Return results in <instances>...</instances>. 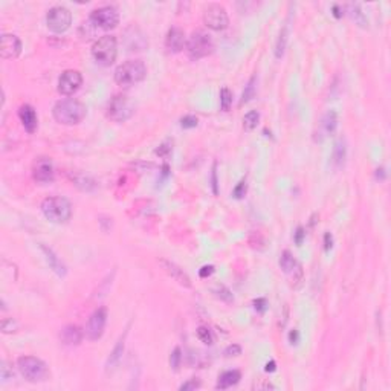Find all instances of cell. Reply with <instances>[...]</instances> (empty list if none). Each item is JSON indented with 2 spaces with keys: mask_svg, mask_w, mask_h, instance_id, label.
Listing matches in <instances>:
<instances>
[{
  "mask_svg": "<svg viewBox=\"0 0 391 391\" xmlns=\"http://www.w3.org/2000/svg\"><path fill=\"white\" fill-rule=\"evenodd\" d=\"M86 106L73 98H67V100H61L58 101L54 109H52V115L54 119L58 124L63 125H76L80 124L84 116H86Z\"/></svg>",
  "mask_w": 391,
  "mask_h": 391,
  "instance_id": "6da1fadb",
  "label": "cell"
},
{
  "mask_svg": "<svg viewBox=\"0 0 391 391\" xmlns=\"http://www.w3.org/2000/svg\"><path fill=\"white\" fill-rule=\"evenodd\" d=\"M147 76V66L141 60H128L119 64L115 70V81L121 88H132L139 84Z\"/></svg>",
  "mask_w": 391,
  "mask_h": 391,
  "instance_id": "7a4b0ae2",
  "label": "cell"
},
{
  "mask_svg": "<svg viewBox=\"0 0 391 391\" xmlns=\"http://www.w3.org/2000/svg\"><path fill=\"white\" fill-rule=\"evenodd\" d=\"M41 212L52 223H66L72 215V205L66 197L52 196L41 202Z\"/></svg>",
  "mask_w": 391,
  "mask_h": 391,
  "instance_id": "3957f363",
  "label": "cell"
},
{
  "mask_svg": "<svg viewBox=\"0 0 391 391\" xmlns=\"http://www.w3.org/2000/svg\"><path fill=\"white\" fill-rule=\"evenodd\" d=\"M185 51H187V55L197 61L200 58H205L208 57L209 54H212L214 51V41L211 38V35L206 32V31H202V29H197L194 31L188 40H187V45H185Z\"/></svg>",
  "mask_w": 391,
  "mask_h": 391,
  "instance_id": "277c9868",
  "label": "cell"
},
{
  "mask_svg": "<svg viewBox=\"0 0 391 391\" xmlns=\"http://www.w3.org/2000/svg\"><path fill=\"white\" fill-rule=\"evenodd\" d=\"M19 371L29 382H45L49 377V368L45 361L35 356H20L17 359Z\"/></svg>",
  "mask_w": 391,
  "mask_h": 391,
  "instance_id": "5b68a950",
  "label": "cell"
},
{
  "mask_svg": "<svg viewBox=\"0 0 391 391\" xmlns=\"http://www.w3.org/2000/svg\"><path fill=\"white\" fill-rule=\"evenodd\" d=\"M118 55V41L113 35L100 37L92 46V57L100 66H110Z\"/></svg>",
  "mask_w": 391,
  "mask_h": 391,
  "instance_id": "8992f818",
  "label": "cell"
},
{
  "mask_svg": "<svg viewBox=\"0 0 391 391\" xmlns=\"http://www.w3.org/2000/svg\"><path fill=\"white\" fill-rule=\"evenodd\" d=\"M133 113H135V104L124 94H118L113 98H110L106 107V116L115 122H124L130 119Z\"/></svg>",
  "mask_w": 391,
  "mask_h": 391,
  "instance_id": "52a82bcc",
  "label": "cell"
},
{
  "mask_svg": "<svg viewBox=\"0 0 391 391\" xmlns=\"http://www.w3.org/2000/svg\"><path fill=\"white\" fill-rule=\"evenodd\" d=\"M46 25L55 34L66 32L72 25V14L64 7H54L46 14Z\"/></svg>",
  "mask_w": 391,
  "mask_h": 391,
  "instance_id": "ba28073f",
  "label": "cell"
},
{
  "mask_svg": "<svg viewBox=\"0 0 391 391\" xmlns=\"http://www.w3.org/2000/svg\"><path fill=\"white\" fill-rule=\"evenodd\" d=\"M91 23L95 26V28H100V29H104V31H109V29H113L118 26L119 23V14L115 8L112 7H101L98 10H94L91 13Z\"/></svg>",
  "mask_w": 391,
  "mask_h": 391,
  "instance_id": "9c48e42d",
  "label": "cell"
},
{
  "mask_svg": "<svg viewBox=\"0 0 391 391\" xmlns=\"http://www.w3.org/2000/svg\"><path fill=\"white\" fill-rule=\"evenodd\" d=\"M203 23L212 31H223L229 25V17L226 10L219 4H211L203 13Z\"/></svg>",
  "mask_w": 391,
  "mask_h": 391,
  "instance_id": "30bf717a",
  "label": "cell"
},
{
  "mask_svg": "<svg viewBox=\"0 0 391 391\" xmlns=\"http://www.w3.org/2000/svg\"><path fill=\"white\" fill-rule=\"evenodd\" d=\"M106 324H107V309L98 307L91 315V318L86 324V338L91 341L100 339L104 333Z\"/></svg>",
  "mask_w": 391,
  "mask_h": 391,
  "instance_id": "8fae6325",
  "label": "cell"
},
{
  "mask_svg": "<svg viewBox=\"0 0 391 391\" xmlns=\"http://www.w3.org/2000/svg\"><path fill=\"white\" fill-rule=\"evenodd\" d=\"M81 84H83V75L78 70L69 69L63 72L61 76L58 78V92L64 97H70L81 88Z\"/></svg>",
  "mask_w": 391,
  "mask_h": 391,
  "instance_id": "7c38bea8",
  "label": "cell"
},
{
  "mask_svg": "<svg viewBox=\"0 0 391 391\" xmlns=\"http://www.w3.org/2000/svg\"><path fill=\"white\" fill-rule=\"evenodd\" d=\"M32 178L40 185H48L54 181L55 171L49 158H38L32 164Z\"/></svg>",
  "mask_w": 391,
  "mask_h": 391,
  "instance_id": "4fadbf2b",
  "label": "cell"
},
{
  "mask_svg": "<svg viewBox=\"0 0 391 391\" xmlns=\"http://www.w3.org/2000/svg\"><path fill=\"white\" fill-rule=\"evenodd\" d=\"M22 54V41L14 34H4L0 38V57L4 60L17 58Z\"/></svg>",
  "mask_w": 391,
  "mask_h": 391,
  "instance_id": "5bb4252c",
  "label": "cell"
},
{
  "mask_svg": "<svg viewBox=\"0 0 391 391\" xmlns=\"http://www.w3.org/2000/svg\"><path fill=\"white\" fill-rule=\"evenodd\" d=\"M336 128H338V113L335 110H329L320 122V127L315 133V141H323L329 135L332 136L336 132Z\"/></svg>",
  "mask_w": 391,
  "mask_h": 391,
  "instance_id": "9a60e30c",
  "label": "cell"
},
{
  "mask_svg": "<svg viewBox=\"0 0 391 391\" xmlns=\"http://www.w3.org/2000/svg\"><path fill=\"white\" fill-rule=\"evenodd\" d=\"M159 265H161L162 269H164L176 283H179L181 286H184V287H187V289H190V287L193 286L190 277L187 275V272H185L182 268H179L176 263H173V262H170V260H165V258H161V260H159Z\"/></svg>",
  "mask_w": 391,
  "mask_h": 391,
  "instance_id": "2e32d148",
  "label": "cell"
},
{
  "mask_svg": "<svg viewBox=\"0 0 391 391\" xmlns=\"http://www.w3.org/2000/svg\"><path fill=\"white\" fill-rule=\"evenodd\" d=\"M185 45H187L185 32L181 28H178V26L170 28L168 32H167V37H165V48H167V51L171 52V54H178L182 49H185Z\"/></svg>",
  "mask_w": 391,
  "mask_h": 391,
  "instance_id": "e0dca14e",
  "label": "cell"
},
{
  "mask_svg": "<svg viewBox=\"0 0 391 391\" xmlns=\"http://www.w3.org/2000/svg\"><path fill=\"white\" fill-rule=\"evenodd\" d=\"M19 118L22 121V125L25 127V130L28 133H34L38 127V118H37V112L32 106L29 104H23L19 109Z\"/></svg>",
  "mask_w": 391,
  "mask_h": 391,
  "instance_id": "ac0fdd59",
  "label": "cell"
},
{
  "mask_svg": "<svg viewBox=\"0 0 391 391\" xmlns=\"http://www.w3.org/2000/svg\"><path fill=\"white\" fill-rule=\"evenodd\" d=\"M60 339L64 345L69 347H75V345H80L83 341V332L78 326H66L61 332H60Z\"/></svg>",
  "mask_w": 391,
  "mask_h": 391,
  "instance_id": "d6986e66",
  "label": "cell"
},
{
  "mask_svg": "<svg viewBox=\"0 0 391 391\" xmlns=\"http://www.w3.org/2000/svg\"><path fill=\"white\" fill-rule=\"evenodd\" d=\"M40 249H41V252H43V255H45V258H46L49 268H51L60 278H64L66 274H67V269H66L64 263L57 257V254H55L51 248H48V246H45V245H40Z\"/></svg>",
  "mask_w": 391,
  "mask_h": 391,
  "instance_id": "ffe728a7",
  "label": "cell"
},
{
  "mask_svg": "<svg viewBox=\"0 0 391 391\" xmlns=\"http://www.w3.org/2000/svg\"><path fill=\"white\" fill-rule=\"evenodd\" d=\"M125 336H127V332L124 333V336L119 338V341H118L116 345L113 347L110 356L107 358V362H106V371H107V373L113 371V370L119 365V362H121V359H122L124 349H125Z\"/></svg>",
  "mask_w": 391,
  "mask_h": 391,
  "instance_id": "44dd1931",
  "label": "cell"
},
{
  "mask_svg": "<svg viewBox=\"0 0 391 391\" xmlns=\"http://www.w3.org/2000/svg\"><path fill=\"white\" fill-rule=\"evenodd\" d=\"M69 179L73 182V185L76 188H80L81 191H86V193H92L97 190V182L84 175V173H80V171H73V173H69Z\"/></svg>",
  "mask_w": 391,
  "mask_h": 391,
  "instance_id": "7402d4cb",
  "label": "cell"
},
{
  "mask_svg": "<svg viewBox=\"0 0 391 391\" xmlns=\"http://www.w3.org/2000/svg\"><path fill=\"white\" fill-rule=\"evenodd\" d=\"M345 159H347V142H345L344 138H339L335 142V147H333L332 164L336 170H341L345 165Z\"/></svg>",
  "mask_w": 391,
  "mask_h": 391,
  "instance_id": "603a6c76",
  "label": "cell"
},
{
  "mask_svg": "<svg viewBox=\"0 0 391 391\" xmlns=\"http://www.w3.org/2000/svg\"><path fill=\"white\" fill-rule=\"evenodd\" d=\"M242 379V373L239 370H228L225 373L220 374L219 377V382L215 385L217 389H226V388H231L234 385H237Z\"/></svg>",
  "mask_w": 391,
  "mask_h": 391,
  "instance_id": "cb8c5ba5",
  "label": "cell"
},
{
  "mask_svg": "<svg viewBox=\"0 0 391 391\" xmlns=\"http://www.w3.org/2000/svg\"><path fill=\"white\" fill-rule=\"evenodd\" d=\"M287 40H289V25L286 23L280 34H278V38H277V43H275V57L280 60L284 52H286V46H287Z\"/></svg>",
  "mask_w": 391,
  "mask_h": 391,
  "instance_id": "d4e9b609",
  "label": "cell"
},
{
  "mask_svg": "<svg viewBox=\"0 0 391 391\" xmlns=\"http://www.w3.org/2000/svg\"><path fill=\"white\" fill-rule=\"evenodd\" d=\"M349 11H350L352 19L356 22L358 26H361V28H364V29L368 28V19H367V16L362 13L359 4H350V5H349Z\"/></svg>",
  "mask_w": 391,
  "mask_h": 391,
  "instance_id": "484cf974",
  "label": "cell"
},
{
  "mask_svg": "<svg viewBox=\"0 0 391 391\" xmlns=\"http://www.w3.org/2000/svg\"><path fill=\"white\" fill-rule=\"evenodd\" d=\"M255 94H257V76L254 75V76L251 78V80H249V83L246 84V88H245L243 94H242L240 104L249 103V101L255 97Z\"/></svg>",
  "mask_w": 391,
  "mask_h": 391,
  "instance_id": "4316f807",
  "label": "cell"
},
{
  "mask_svg": "<svg viewBox=\"0 0 391 391\" xmlns=\"http://www.w3.org/2000/svg\"><path fill=\"white\" fill-rule=\"evenodd\" d=\"M296 260L293 258V255L289 252V251H284L281 254V258H280V268L286 272V274H290L295 268H296Z\"/></svg>",
  "mask_w": 391,
  "mask_h": 391,
  "instance_id": "83f0119b",
  "label": "cell"
},
{
  "mask_svg": "<svg viewBox=\"0 0 391 391\" xmlns=\"http://www.w3.org/2000/svg\"><path fill=\"white\" fill-rule=\"evenodd\" d=\"M258 121H260V113H258L257 110H251V112H248V113L245 115V118H243V128H245L246 132H252V130L257 127Z\"/></svg>",
  "mask_w": 391,
  "mask_h": 391,
  "instance_id": "f1b7e54d",
  "label": "cell"
},
{
  "mask_svg": "<svg viewBox=\"0 0 391 391\" xmlns=\"http://www.w3.org/2000/svg\"><path fill=\"white\" fill-rule=\"evenodd\" d=\"M232 104V92L228 88H223L220 91V107L223 112H228Z\"/></svg>",
  "mask_w": 391,
  "mask_h": 391,
  "instance_id": "f546056e",
  "label": "cell"
},
{
  "mask_svg": "<svg viewBox=\"0 0 391 391\" xmlns=\"http://www.w3.org/2000/svg\"><path fill=\"white\" fill-rule=\"evenodd\" d=\"M197 338H199L203 344H206V345H211V344L214 342L212 332H211L208 327H205V326H202V327L197 329Z\"/></svg>",
  "mask_w": 391,
  "mask_h": 391,
  "instance_id": "4dcf8cb0",
  "label": "cell"
},
{
  "mask_svg": "<svg viewBox=\"0 0 391 391\" xmlns=\"http://www.w3.org/2000/svg\"><path fill=\"white\" fill-rule=\"evenodd\" d=\"M214 293H215L217 298H220V299L225 301V302H232V301H234V296H232L231 290H229L228 287L222 286V284L214 289Z\"/></svg>",
  "mask_w": 391,
  "mask_h": 391,
  "instance_id": "1f68e13d",
  "label": "cell"
},
{
  "mask_svg": "<svg viewBox=\"0 0 391 391\" xmlns=\"http://www.w3.org/2000/svg\"><path fill=\"white\" fill-rule=\"evenodd\" d=\"M17 332V323L13 318H4L2 320V333L10 335Z\"/></svg>",
  "mask_w": 391,
  "mask_h": 391,
  "instance_id": "d6a6232c",
  "label": "cell"
},
{
  "mask_svg": "<svg viewBox=\"0 0 391 391\" xmlns=\"http://www.w3.org/2000/svg\"><path fill=\"white\" fill-rule=\"evenodd\" d=\"M181 361H182V352H181V349H179V347H176V349L173 350L171 356H170V365H171V368H173L175 371H178V370H179V367H181Z\"/></svg>",
  "mask_w": 391,
  "mask_h": 391,
  "instance_id": "836d02e7",
  "label": "cell"
},
{
  "mask_svg": "<svg viewBox=\"0 0 391 391\" xmlns=\"http://www.w3.org/2000/svg\"><path fill=\"white\" fill-rule=\"evenodd\" d=\"M246 191H248L246 181H240V182H239V185H237L236 188H234L232 196L236 197V199H243V197H245V194H246Z\"/></svg>",
  "mask_w": 391,
  "mask_h": 391,
  "instance_id": "e575fe53",
  "label": "cell"
},
{
  "mask_svg": "<svg viewBox=\"0 0 391 391\" xmlns=\"http://www.w3.org/2000/svg\"><path fill=\"white\" fill-rule=\"evenodd\" d=\"M154 153L158 156H161V158H164V159H168L170 154H171V145L168 142H164L162 145H159V148L154 150Z\"/></svg>",
  "mask_w": 391,
  "mask_h": 391,
  "instance_id": "d590c367",
  "label": "cell"
},
{
  "mask_svg": "<svg viewBox=\"0 0 391 391\" xmlns=\"http://www.w3.org/2000/svg\"><path fill=\"white\" fill-rule=\"evenodd\" d=\"M0 376H2V380L4 382H7L8 379H13V376H14V371H13V368H10V365H8V362H2V367H0Z\"/></svg>",
  "mask_w": 391,
  "mask_h": 391,
  "instance_id": "8d00e7d4",
  "label": "cell"
},
{
  "mask_svg": "<svg viewBox=\"0 0 391 391\" xmlns=\"http://www.w3.org/2000/svg\"><path fill=\"white\" fill-rule=\"evenodd\" d=\"M181 127L182 128H194L197 127V118L193 115H187L181 119Z\"/></svg>",
  "mask_w": 391,
  "mask_h": 391,
  "instance_id": "74e56055",
  "label": "cell"
},
{
  "mask_svg": "<svg viewBox=\"0 0 391 391\" xmlns=\"http://www.w3.org/2000/svg\"><path fill=\"white\" fill-rule=\"evenodd\" d=\"M223 355H225L226 358L239 356V355H242V347H240L239 344H231V345H228V347L225 349Z\"/></svg>",
  "mask_w": 391,
  "mask_h": 391,
  "instance_id": "f35d334b",
  "label": "cell"
},
{
  "mask_svg": "<svg viewBox=\"0 0 391 391\" xmlns=\"http://www.w3.org/2000/svg\"><path fill=\"white\" fill-rule=\"evenodd\" d=\"M200 380L199 379H190V380H187L185 383H182L181 386H179V389L181 391H190V389H197V388H200Z\"/></svg>",
  "mask_w": 391,
  "mask_h": 391,
  "instance_id": "ab89813d",
  "label": "cell"
},
{
  "mask_svg": "<svg viewBox=\"0 0 391 391\" xmlns=\"http://www.w3.org/2000/svg\"><path fill=\"white\" fill-rule=\"evenodd\" d=\"M304 237H306V231H304V228L298 226V228H296V232H295V236H293V240H295V243L299 246V245L302 243Z\"/></svg>",
  "mask_w": 391,
  "mask_h": 391,
  "instance_id": "60d3db41",
  "label": "cell"
},
{
  "mask_svg": "<svg viewBox=\"0 0 391 391\" xmlns=\"http://www.w3.org/2000/svg\"><path fill=\"white\" fill-rule=\"evenodd\" d=\"M214 274V266L212 265H208V266H203L200 271H199V277L200 278H208L209 275Z\"/></svg>",
  "mask_w": 391,
  "mask_h": 391,
  "instance_id": "b9f144b4",
  "label": "cell"
},
{
  "mask_svg": "<svg viewBox=\"0 0 391 391\" xmlns=\"http://www.w3.org/2000/svg\"><path fill=\"white\" fill-rule=\"evenodd\" d=\"M266 306H268V301H266L265 298H257V299L254 301L255 310H257V312H262V314L266 310Z\"/></svg>",
  "mask_w": 391,
  "mask_h": 391,
  "instance_id": "7bdbcfd3",
  "label": "cell"
},
{
  "mask_svg": "<svg viewBox=\"0 0 391 391\" xmlns=\"http://www.w3.org/2000/svg\"><path fill=\"white\" fill-rule=\"evenodd\" d=\"M215 168H217V165L214 164V167H212V175H211V185H212V193L214 194H219V187H217V171H215Z\"/></svg>",
  "mask_w": 391,
  "mask_h": 391,
  "instance_id": "ee69618b",
  "label": "cell"
},
{
  "mask_svg": "<svg viewBox=\"0 0 391 391\" xmlns=\"http://www.w3.org/2000/svg\"><path fill=\"white\" fill-rule=\"evenodd\" d=\"M332 246H333V237H332L330 232H326V236H324V249L330 251Z\"/></svg>",
  "mask_w": 391,
  "mask_h": 391,
  "instance_id": "f6af8a7d",
  "label": "cell"
},
{
  "mask_svg": "<svg viewBox=\"0 0 391 391\" xmlns=\"http://www.w3.org/2000/svg\"><path fill=\"white\" fill-rule=\"evenodd\" d=\"M298 341H299V333H298V330H290V333H289V342L290 344H298Z\"/></svg>",
  "mask_w": 391,
  "mask_h": 391,
  "instance_id": "bcb514c9",
  "label": "cell"
},
{
  "mask_svg": "<svg viewBox=\"0 0 391 391\" xmlns=\"http://www.w3.org/2000/svg\"><path fill=\"white\" fill-rule=\"evenodd\" d=\"M275 370H277V364H275V361L268 362V364H266V367H265V371H266V373H274Z\"/></svg>",
  "mask_w": 391,
  "mask_h": 391,
  "instance_id": "7dc6e473",
  "label": "cell"
},
{
  "mask_svg": "<svg viewBox=\"0 0 391 391\" xmlns=\"http://www.w3.org/2000/svg\"><path fill=\"white\" fill-rule=\"evenodd\" d=\"M332 11H333V16H335L336 19H341V17H342V14H344V13H342V10H341L338 5H335Z\"/></svg>",
  "mask_w": 391,
  "mask_h": 391,
  "instance_id": "c3c4849f",
  "label": "cell"
},
{
  "mask_svg": "<svg viewBox=\"0 0 391 391\" xmlns=\"http://www.w3.org/2000/svg\"><path fill=\"white\" fill-rule=\"evenodd\" d=\"M376 178H377V179H380V181H383V179H385V170H383L382 167L376 170Z\"/></svg>",
  "mask_w": 391,
  "mask_h": 391,
  "instance_id": "681fc988",
  "label": "cell"
}]
</instances>
